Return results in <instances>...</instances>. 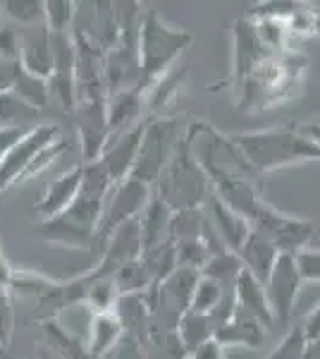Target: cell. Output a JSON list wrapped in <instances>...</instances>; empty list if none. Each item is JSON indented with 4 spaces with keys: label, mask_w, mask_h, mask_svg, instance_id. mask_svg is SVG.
<instances>
[{
    "label": "cell",
    "mask_w": 320,
    "mask_h": 359,
    "mask_svg": "<svg viewBox=\"0 0 320 359\" xmlns=\"http://www.w3.org/2000/svg\"><path fill=\"white\" fill-rule=\"evenodd\" d=\"M113 187L115 184L110 182L108 172L103 170L98 161L84 163V177H81L77 199L57 216L43 218L34 228V235H39L48 245L62 249L101 247L98 245V228H101L103 206H106V199Z\"/></svg>",
    "instance_id": "1"
},
{
    "label": "cell",
    "mask_w": 320,
    "mask_h": 359,
    "mask_svg": "<svg viewBox=\"0 0 320 359\" xmlns=\"http://www.w3.org/2000/svg\"><path fill=\"white\" fill-rule=\"evenodd\" d=\"M246 163L258 175H270L282 168L320 161V144L313 142L301 125H275L265 130L232 135Z\"/></svg>",
    "instance_id": "2"
},
{
    "label": "cell",
    "mask_w": 320,
    "mask_h": 359,
    "mask_svg": "<svg viewBox=\"0 0 320 359\" xmlns=\"http://www.w3.org/2000/svg\"><path fill=\"white\" fill-rule=\"evenodd\" d=\"M194 43V36L174 27L158 10H144L139 27V86L144 91L177 65L179 55Z\"/></svg>",
    "instance_id": "3"
},
{
    "label": "cell",
    "mask_w": 320,
    "mask_h": 359,
    "mask_svg": "<svg viewBox=\"0 0 320 359\" xmlns=\"http://www.w3.org/2000/svg\"><path fill=\"white\" fill-rule=\"evenodd\" d=\"M187 144L203 172L211 180V187L218 182H227V180H256V172L246 163L235 139L215 130L213 125L203 123V120L189 123Z\"/></svg>",
    "instance_id": "4"
},
{
    "label": "cell",
    "mask_w": 320,
    "mask_h": 359,
    "mask_svg": "<svg viewBox=\"0 0 320 359\" xmlns=\"http://www.w3.org/2000/svg\"><path fill=\"white\" fill-rule=\"evenodd\" d=\"M153 192L167 204L170 211H187V208H203L208 196L213 194L211 180L203 172L199 161L194 158L187 135L170 158V163L162 168L158 180L153 182Z\"/></svg>",
    "instance_id": "5"
},
{
    "label": "cell",
    "mask_w": 320,
    "mask_h": 359,
    "mask_svg": "<svg viewBox=\"0 0 320 359\" xmlns=\"http://www.w3.org/2000/svg\"><path fill=\"white\" fill-rule=\"evenodd\" d=\"M187 127L189 125L182 115H165V118L146 120L132 175L153 187L162 168L170 163L177 147L182 144L184 135H187Z\"/></svg>",
    "instance_id": "6"
},
{
    "label": "cell",
    "mask_w": 320,
    "mask_h": 359,
    "mask_svg": "<svg viewBox=\"0 0 320 359\" xmlns=\"http://www.w3.org/2000/svg\"><path fill=\"white\" fill-rule=\"evenodd\" d=\"M251 228L256 233L267 237L280 252H289V254H296L301 247L311 245V240L316 237V228H313L311 221L289 216V213L280 211V208L267 204V201L253 216Z\"/></svg>",
    "instance_id": "7"
},
{
    "label": "cell",
    "mask_w": 320,
    "mask_h": 359,
    "mask_svg": "<svg viewBox=\"0 0 320 359\" xmlns=\"http://www.w3.org/2000/svg\"><path fill=\"white\" fill-rule=\"evenodd\" d=\"M62 139V130L57 125H34L13 144L5 158L0 161V194L5 189H10L13 184H20L22 175L27 172V168L32 165V161L43 151L48 144Z\"/></svg>",
    "instance_id": "8"
},
{
    "label": "cell",
    "mask_w": 320,
    "mask_h": 359,
    "mask_svg": "<svg viewBox=\"0 0 320 359\" xmlns=\"http://www.w3.org/2000/svg\"><path fill=\"white\" fill-rule=\"evenodd\" d=\"M151 194H153V187L141 182V180H137L134 175L122 180L120 184H115L106 199V206H103L101 228H98V245L103 247V242L108 240V235L113 233L118 225L141 216Z\"/></svg>",
    "instance_id": "9"
},
{
    "label": "cell",
    "mask_w": 320,
    "mask_h": 359,
    "mask_svg": "<svg viewBox=\"0 0 320 359\" xmlns=\"http://www.w3.org/2000/svg\"><path fill=\"white\" fill-rule=\"evenodd\" d=\"M77 130V142L84 163H94L101 158L108 144V98H89L77 101L74 113L69 115Z\"/></svg>",
    "instance_id": "10"
},
{
    "label": "cell",
    "mask_w": 320,
    "mask_h": 359,
    "mask_svg": "<svg viewBox=\"0 0 320 359\" xmlns=\"http://www.w3.org/2000/svg\"><path fill=\"white\" fill-rule=\"evenodd\" d=\"M272 53L275 50H270L263 43L251 17H239L232 25V84H235V94L251 77L253 69Z\"/></svg>",
    "instance_id": "11"
},
{
    "label": "cell",
    "mask_w": 320,
    "mask_h": 359,
    "mask_svg": "<svg viewBox=\"0 0 320 359\" xmlns=\"http://www.w3.org/2000/svg\"><path fill=\"white\" fill-rule=\"evenodd\" d=\"M301 285H304V280H301L299 269H296L294 254L280 252V257H277V262L270 271V278L265 283L267 304H270L275 323L284 326L292 318Z\"/></svg>",
    "instance_id": "12"
},
{
    "label": "cell",
    "mask_w": 320,
    "mask_h": 359,
    "mask_svg": "<svg viewBox=\"0 0 320 359\" xmlns=\"http://www.w3.org/2000/svg\"><path fill=\"white\" fill-rule=\"evenodd\" d=\"M144 127H146V120L137 123L130 127L127 132L113 137L103 149L98 163L103 165V170L108 172L110 182L120 184L122 180H127L134 170V161H137L139 147H141V137H144Z\"/></svg>",
    "instance_id": "13"
},
{
    "label": "cell",
    "mask_w": 320,
    "mask_h": 359,
    "mask_svg": "<svg viewBox=\"0 0 320 359\" xmlns=\"http://www.w3.org/2000/svg\"><path fill=\"white\" fill-rule=\"evenodd\" d=\"M20 67L25 72L48 79L53 74V36L46 22L20 29Z\"/></svg>",
    "instance_id": "14"
},
{
    "label": "cell",
    "mask_w": 320,
    "mask_h": 359,
    "mask_svg": "<svg viewBox=\"0 0 320 359\" xmlns=\"http://www.w3.org/2000/svg\"><path fill=\"white\" fill-rule=\"evenodd\" d=\"M81 177H84V163H77L67 168L65 172H60L48 187L43 189V194L39 196V201L34 204V211L41 218H53L57 213H62L65 208L77 199L81 189Z\"/></svg>",
    "instance_id": "15"
},
{
    "label": "cell",
    "mask_w": 320,
    "mask_h": 359,
    "mask_svg": "<svg viewBox=\"0 0 320 359\" xmlns=\"http://www.w3.org/2000/svg\"><path fill=\"white\" fill-rule=\"evenodd\" d=\"M206 213L211 218L215 233L223 240V245L230 249V252L239 254V249L244 247V242L249 240V233H251V223L246 218H242L239 213H235L230 206L223 204L215 194L208 196L206 201Z\"/></svg>",
    "instance_id": "16"
},
{
    "label": "cell",
    "mask_w": 320,
    "mask_h": 359,
    "mask_svg": "<svg viewBox=\"0 0 320 359\" xmlns=\"http://www.w3.org/2000/svg\"><path fill=\"white\" fill-rule=\"evenodd\" d=\"M146 106V96H144L141 86H132V89H122L115 94H108V135L110 139L127 132L134 127ZM108 139V142H110Z\"/></svg>",
    "instance_id": "17"
},
{
    "label": "cell",
    "mask_w": 320,
    "mask_h": 359,
    "mask_svg": "<svg viewBox=\"0 0 320 359\" xmlns=\"http://www.w3.org/2000/svg\"><path fill=\"white\" fill-rule=\"evenodd\" d=\"M235 297H237V309L244 314L253 316L256 321L263 328L275 326V318H272L270 304H267V292L265 285L249 273L246 269H242V273L235 280Z\"/></svg>",
    "instance_id": "18"
},
{
    "label": "cell",
    "mask_w": 320,
    "mask_h": 359,
    "mask_svg": "<svg viewBox=\"0 0 320 359\" xmlns=\"http://www.w3.org/2000/svg\"><path fill=\"white\" fill-rule=\"evenodd\" d=\"M277 257H280V249L272 245L267 237H263L260 233H256L251 228L249 233V240L244 242V247L239 249V259H242V266L249 271L253 278H258L260 283H267L270 278V271L275 266Z\"/></svg>",
    "instance_id": "19"
},
{
    "label": "cell",
    "mask_w": 320,
    "mask_h": 359,
    "mask_svg": "<svg viewBox=\"0 0 320 359\" xmlns=\"http://www.w3.org/2000/svg\"><path fill=\"white\" fill-rule=\"evenodd\" d=\"M170 218H172V211L167 208L165 201L153 192L146 208H144L141 216H139V225H141V247H144L141 254L170 240Z\"/></svg>",
    "instance_id": "20"
},
{
    "label": "cell",
    "mask_w": 320,
    "mask_h": 359,
    "mask_svg": "<svg viewBox=\"0 0 320 359\" xmlns=\"http://www.w3.org/2000/svg\"><path fill=\"white\" fill-rule=\"evenodd\" d=\"M187 79H189V69L184 65H174L170 72H165L158 82H153L144 91L146 108L153 118H165V108L177 101V96L187 86Z\"/></svg>",
    "instance_id": "21"
},
{
    "label": "cell",
    "mask_w": 320,
    "mask_h": 359,
    "mask_svg": "<svg viewBox=\"0 0 320 359\" xmlns=\"http://www.w3.org/2000/svg\"><path fill=\"white\" fill-rule=\"evenodd\" d=\"M125 338V328L118 316V311H106V314H91L89 323V357L91 359H103L106 355L120 345V340Z\"/></svg>",
    "instance_id": "22"
},
{
    "label": "cell",
    "mask_w": 320,
    "mask_h": 359,
    "mask_svg": "<svg viewBox=\"0 0 320 359\" xmlns=\"http://www.w3.org/2000/svg\"><path fill=\"white\" fill-rule=\"evenodd\" d=\"M223 347H235V345H244V347H260L265 340V328L256 321L253 316L244 314V311L237 309L235 316L227 323L215 331L213 335Z\"/></svg>",
    "instance_id": "23"
},
{
    "label": "cell",
    "mask_w": 320,
    "mask_h": 359,
    "mask_svg": "<svg viewBox=\"0 0 320 359\" xmlns=\"http://www.w3.org/2000/svg\"><path fill=\"white\" fill-rule=\"evenodd\" d=\"M215 335V328L211 323V318L196 314V311H184L177 321V338L182 343L184 352L191 355L194 350H199L203 343H208Z\"/></svg>",
    "instance_id": "24"
},
{
    "label": "cell",
    "mask_w": 320,
    "mask_h": 359,
    "mask_svg": "<svg viewBox=\"0 0 320 359\" xmlns=\"http://www.w3.org/2000/svg\"><path fill=\"white\" fill-rule=\"evenodd\" d=\"M39 118V111L32 108L22 96H17L13 89L0 91V127L8 130H29V123Z\"/></svg>",
    "instance_id": "25"
},
{
    "label": "cell",
    "mask_w": 320,
    "mask_h": 359,
    "mask_svg": "<svg viewBox=\"0 0 320 359\" xmlns=\"http://www.w3.org/2000/svg\"><path fill=\"white\" fill-rule=\"evenodd\" d=\"M113 280H115V287H118V292L122 297H127V294H144L151 290V285H153V276H151V271L146 269V264H144V259H134V262L120 266L118 271L113 273Z\"/></svg>",
    "instance_id": "26"
},
{
    "label": "cell",
    "mask_w": 320,
    "mask_h": 359,
    "mask_svg": "<svg viewBox=\"0 0 320 359\" xmlns=\"http://www.w3.org/2000/svg\"><path fill=\"white\" fill-rule=\"evenodd\" d=\"M206 225H208L206 208H187V211H172V218H170V240L172 242L203 240Z\"/></svg>",
    "instance_id": "27"
},
{
    "label": "cell",
    "mask_w": 320,
    "mask_h": 359,
    "mask_svg": "<svg viewBox=\"0 0 320 359\" xmlns=\"http://www.w3.org/2000/svg\"><path fill=\"white\" fill-rule=\"evenodd\" d=\"M91 278L89 283V290H86V299L84 304H89L91 314H106V311H115L118 309V302L122 294L115 287L113 278H98L91 271H86Z\"/></svg>",
    "instance_id": "28"
},
{
    "label": "cell",
    "mask_w": 320,
    "mask_h": 359,
    "mask_svg": "<svg viewBox=\"0 0 320 359\" xmlns=\"http://www.w3.org/2000/svg\"><path fill=\"white\" fill-rule=\"evenodd\" d=\"M13 91L17 96H22L32 108H46L50 103V91H48V79H41L36 74L25 72L22 67H17L15 82H13Z\"/></svg>",
    "instance_id": "29"
},
{
    "label": "cell",
    "mask_w": 320,
    "mask_h": 359,
    "mask_svg": "<svg viewBox=\"0 0 320 359\" xmlns=\"http://www.w3.org/2000/svg\"><path fill=\"white\" fill-rule=\"evenodd\" d=\"M242 259H239V254H235V252H223V254H218V257H211L208 259V264L203 266V271H201V276L203 278H211V280L215 283H220V285H227V287H232L235 285V280H237V276L242 273Z\"/></svg>",
    "instance_id": "30"
},
{
    "label": "cell",
    "mask_w": 320,
    "mask_h": 359,
    "mask_svg": "<svg viewBox=\"0 0 320 359\" xmlns=\"http://www.w3.org/2000/svg\"><path fill=\"white\" fill-rule=\"evenodd\" d=\"M79 3L72 0H46L43 3V22L50 32H72L74 17H77Z\"/></svg>",
    "instance_id": "31"
},
{
    "label": "cell",
    "mask_w": 320,
    "mask_h": 359,
    "mask_svg": "<svg viewBox=\"0 0 320 359\" xmlns=\"http://www.w3.org/2000/svg\"><path fill=\"white\" fill-rule=\"evenodd\" d=\"M223 294H225V287L220 285V283H215V280H211V278L201 276L199 283H196V287H194V294H191V302H189L187 311H196V314L208 316L215 306L220 304Z\"/></svg>",
    "instance_id": "32"
},
{
    "label": "cell",
    "mask_w": 320,
    "mask_h": 359,
    "mask_svg": "<svg viewBox=\"0 0 320 359\" xmlns=\"http://www.w3.org/2000/svg\"><path fill=\"white\" fill-rule=\"evenodd\" d=\"M0 10L22 27H34L43 22V3L41 0H3Z\"/></svg>",
    "instance_id": "33"
},
{
    "label": "cell",
    "mask_w": 320,
    "mask_h": 359,
    "mask_svg": "<svg viewBox=\"0 0 320 359\" xmlns=\"http://www.w3.org/2000/svg\"><path fill=\"white\" fill-rule=\"evenodd\" d=\"M306 352H308L306 335L301 331V326H294L265 359H306Z\"/></svg>",
    "instance_id": "34"
},
{
    "label": "cell",
    "mask_w": 320,
    "mask_h": 359,
    "mask_svg": "<svg viewBox=\"0 0 320 359\" xmlns=\"http://www.w3.org/2000/svg\"><path fill=\"white\" fill-rule=\"evenodd\" d=\"M296 269L304 283H320V247L306 245L294 254Z\"/></svg>",
    "instance_id": "35"
},
{
    "label": "cell",
    "mask_w": 320,
    "mask_h": 359,
    "mask_svg": "<svg viewBox=\"0 0 320 359\" xmlns=\"http://www.w3.org/2000/svg\"><path fill=\"white\" fill-rule=\"evenodd\" d=\"M20 57V29L10 22H0V60L17 62Z\"/></svg>",
    "instance_id": "36"
},
{
    "label": "cell",
    "mask_w": 320,
    "mask_h": 359,
    "mask_svg": "<svg viewBox=\"0 0 320 359\" xmlns=\"http://www.w3.org/2000/svg\"><path fill=\"white\" fill-rule=\"evenodd\" d=\"M13 333V302L5 285H0V347H8Z\"/></svg>",
    "instance_id": "37"
},
{
    "label": "cell",
    "mask_w": 320,
    "mask_h": 359,
    "mask_svg": "<svg viewBox=\"0 0 320 359\" xmlns=\"http://www.w3.org/2000/svg\"><path fill=\"white\" fill-rule=\"evenodd\" d=\"M189 359H227V357H225V347L215 338H211L208 343H203L199 350L191 352Z\"/></svg>",
    "instance_id": "38"
},
{
    "label": "cell",
    "mask_w": 320,
    "mask_h": 359,
    "mask_svg": "<svg viewBox=\"0 0 320 359\" xmlns=\"http://www.w3.org/2000/svg\"><path fill=\"white\" fill-rule=\"evenodd\" d=\"M301 331H304L308 343H316V340H320V304L311 311V314L306 316V321H304V326H301Z\"/></svg>",
    "instance_id": "39"
},
{
    "label": "cell",
    "mask_w": 320,
    "mask_h": 359,
    "mask_svg": "<svg viewBox=\"0 0 320 359\" xmlns=\"http://www.w3.org/2000/svg\"><path fill=\"white\" fill-rule=\"evenodd\" d=\"M27 130H8V127H0V161L5 158V154L13 149V144L25 135Z\"/></svg>",
    "instance_id": "40"
},
{
    "label": "cell",
    "mask_w": 320,
    "mask_h": 359,
    "mask_svg": "<svg viewBox=\"0 0 320 359\" xmlns=\"http://www.w3.org/2000/svg\"><path fill=\"white\" fill-rule=\"evenodd\" d=\"M301 127H304V132L313 139V142L320 144V118L313 120V123H308V125H301Z\"/></svg>",
    "instance_id": "41"
},
{
    "label": "cell",
    "mask_w": 320,
    "mask_h": 359,
    "mask_svg": "<svg viewBox=\"0 0 320 359\" xmlns=\"http://www.w3.org/2000/svg\"><path fill=\"white\" fill-rule=\"evenodd\" d=\"M10 273H13V266L3 259V254H0V285L8 287V280H10Z\"/></svg>",
    "instance_id": "42"
},
{
    "label": "cell",
    "mask_w": 320,
    "mask_h": 359,
    "mask_svg": "<svg viewBox=\"0 0 320 359\" xmlns=\"http://www.w3.org/2000/svg\"><path fill=\"white\" fill-rule=\"evenodd\" d=\"M0 359H15V357L8 352V347H0Z\"/></svg>",
    "instance_id": "43"
},
{
    "label": "cell",
    "mask_w": 320,
    "mask_h": 359,
    "mask_svg": "<svg viewBox=\"0 0 320 359\" xmlns=\"http://www.w3.org/2000/svg\"><path fill=\"white\" fill-rule=\"evenodd\" d=\"M187 359H189V357H187Z\"/></svg>",
    "instance_id": "44"
}]
</instances>
